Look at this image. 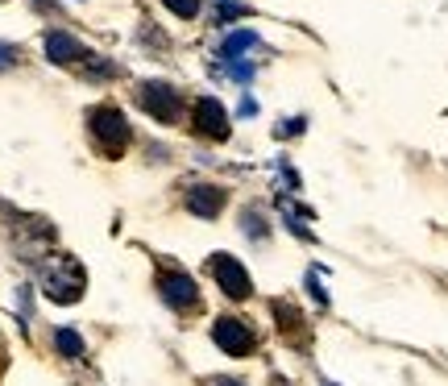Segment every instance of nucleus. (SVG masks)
<instances>
[{"instance_id":"nucleus-1","label":"nucleus","mask_w":448,"mask_h":386,"mask_svg":"<svg viewBox=\"0 0 448 386\" xmlns=\"http://www.w3.org/2000/svg\"><path fill=\"white\" fill-rule=\"evenodd\" d=\"M212 337H216V345H220L224 353H233V358L254 353V345H258L254 324H249V320H241V315H220V320L212 324Z\"/></svg>"},{"instance_id":"nucleus-2","label":"nucleus","mask_w":448,"mask_h":386,"mask_svg":"<svg viewBox=\"0 0 448 386\" xmlns=\"http://www.w3.org/2000/svg\"><path fill=\"white\" fill-rule=\"evenodd\" d=\"M88 129H92L95 145H100L104 154H120V150L129 145V125H125V117H120L117 108H95Z\"/></svg>"},{"instance_id":"nucleus-3","label":"nucleus","mask_w":448,"mask_h":386,"mask_svg":"<svg viewBox=\"0 0 448 386\" xmlns=\"http://www.w3.org/2000/svg\"><path fill=\"white\" fill-rule=\"evenodd\" d=\"M158 291H162V299L174 308V312H195V308H199L195 278L183 274V270H166V274H158Z\"/></svg>"},{"instance_id":"nucleus-4","label":"nucleus","mask_w":448,"mask_h":386,"mask_svg":"<svg viewBox=\"0 0 448 386\" xmlns=\"http://www.w3.org/2000/svg\"><path fill=\"white\" fill-rule=\"evenodd\" d=\"M208 270L220 278V291H229L233 299H245V295H249V274H245V266L236 262V258L216 254L212 262H208Z\"/></svg>"},{"instance_id":"nucleus-5","label":"nucleus","mask_w":448,"mask_h":386,"mask_svg":"<svg viewBox=\"0 0 448 386\" xmlns=\"http://www.w3.org/2000/svg\"><path fill=\"white\" fill-rule=\"evenodd\" d=\"M220 204H224V192H220V187H208V183H191V192H187V208L195 212V217L212 220L216 212H220Z\"/></svg>"},{"instance_id":"nucleus-6","label":"nucleus","mask_w":448,"mask_h":386,"mask_svg":"<svg viewBox=\"0 0 448 386\" xmlns=\"http://www.w3.org/2000/svg\"><path fill=\"white\" fill-rule=\"evenodd\" d=\"M142 104H145V113H154V117H162V121H179V96L166 92V88L142 92Z\"/></svg>"},{"instance_id":"nucleus-7","label":"nucleus","mask_w":448,"mask_h":386,"mask_svg":"<svg viewBox=\"0 0 448 386\" xmlns=\"http://www.w3.org/2000/svg\"><path fill=\"white\" fill-rule=\"evenodd\" d=\"M54 345H58L63 358H79V353H83V340L75 337L71 328H58V333H54Z\"/></svg>"},{"instance_id":"nucleus-8","label":"nucleus","mask_w":448,"mask_h":386,"mask_svg":"<svg viewBox=\"0 0 448 386\" xmlns=\"http://www.w3.org/2000/svg\"><path fill=\"white\" fill-rule=\"evenodd\" d=\"M170 4H174L183 17H191V13H195V0H170Z\"/></svg>"}]
</instances>
